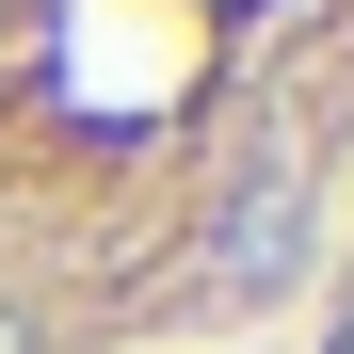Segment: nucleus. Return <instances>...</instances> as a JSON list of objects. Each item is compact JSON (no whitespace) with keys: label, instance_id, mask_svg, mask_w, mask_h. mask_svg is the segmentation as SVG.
Wrapping results in <instances>:
<instances>
[{"label":"nucleus","instance_id":"2","mask_svg":"<svg viewBox=\"0 0 354 354\" xmlns=\"http://www.w3.org/2000/svg\"><path fill=\"white\" fill-rule=\"evenodd\" d=\"M0 354H48V322H32V306H0Z\"/></svg>","mask_w":354,"mask_h":354},{"label":"nucleus","instance_id":"3","mask_svg":"<svg viewBox=\"0 0 354 354\" xmlns=\"http://www.w3.org/2000/svg\"><path fill=\"white\" fill-rule=\"evenodd\" d=\"M322 354H354V306H338V322H322Z\"/></svg>","mask_w":354,"mask_h":354},{"label":"nucleus","instance_id":"1","mask_svg":"<svg viewBox=\"0 0 354 354\" xmlns=\"http://www.w3.org/2000/svg\"><path fill=\"white\" fill-rule=\"evenodd\" d=\"M194 274H209V306H274V290L306 274V161H290V145H258L242 177H225Z\"/></svg>","mask_w":354,"mask_h":354}]
</instances>
